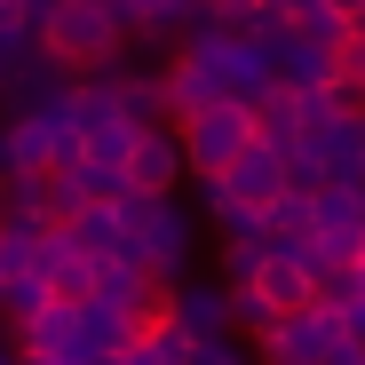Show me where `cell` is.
<instances>
[{
  "instance_id": "1",
  "label": "cell",
  "mask_w": 365,
  "mask_h": 365,
  "mask_svg": "<svg viewBox=\"0 0 365 365\" xmlns=\"http://www.w3.org/2000/svg\"><path fill=\"white\" fill-rule=\"evenodd\" d=\"M215 191H222V215H238V222H262L278 199H294V159L278 151V143H262V135H247L215 175Z\"/></svg>"
},
{
  "instance_id": "2",
  "label": "cell",
  "mask_w": 365,
  "mask_h": 365,
  "mask_svg": "<svg viewBox=\"0 0 365 365\" xmlns=\"http://www.w3.org/2000/svg\"><path fill=\"white\" fill-rule=\"evenodd\" d=\"M111 40H119V9H111V0H56V9L40 16V48H48L64 72L103 64Z\"/></svg>"
},
{
  "instance_id": "3",
  "label": "cell",
  "mask_w": 365,
  "mask_h": 365,
  "mask_svg": "<svg viewBox=\"0 0 365 365\" xmlns=\"http://www.w3.org/2000/svg\"><path fill=\"white\" fill-rule=\"evenodd\" d=\"M247 294H255V310L270 326H310L318 318V286H310V262L302 255H255Z\"/></svg>"
},
{
  "instance_id": "4",
  "label": "cell",
  "mask_w": 365,
  "mask_h": 365,
  "mask_svg": "<svg viewBox=\"0 0 365 365\" xmlns=\"http://www.w3.org/2000/svg\"><path fill=\"white\" fill-rule=\"evenodd\" d=\"M255 128H247V103L238 96H215V103H199V111H182V167H199V175H215L238 143H247Z\"/></svg>"
},
{
  "instance_id": "5",
  "label": "cell",
  "mask_w": 365,
  "mask_h": 365,
  "mask_svg": "<svg viewBox=\"0 0 365 365\" xmlns=\"http://www.w3.org/2000/svg\"><path fill=\"white\" fill-rule=\"evenodd\" d=\"M175 175H182L175 135H167V128H135L128 151H119V182H128V199H167Z\"/></svg>"
},
{
  "instance_id": "6",
  "label": "cell",
  "mask_w": 365,
  "mask_h": 365,
  "mask_svg": "<svg viewBox=\"0 0 365 365\" xmlns=\"http://www.w3.org/2000/svg\"><path fill=\"white\" fill-rule=\"evenodd\" d=\"M9 167L24 182L56 175V167H64V119H24V128H9Z\"/></svg>"
},
{
  "instance_id": "7",
  "label": "cell",
  "mask_w": 365,
  "mask_h": 365,
  "mask_svg": "<svg viewBox=\"0 0 365 365\" xmlns=\"http://www.w3.org/2000/svg\"><path fill=\"white\" fill-rule=\"evenodd\" d=\"M24 9H32V0H0V40H16V32H24V24H32V16H24Z\"/></svg>"
},
{
  "instance_id": "8",
  "label": "cell",
  "mask_w": 365,
  "mask_h": 365,
  "mask_svg": "<svg viewBox=\"0 0 365 365\" xmlns=\"http://www.w3.org/2000/svg\"><path fill=\"white\" fill-rule=\"evenodd\" d=\"M318 9H326L334 24H365V0H318Z\"/></svg>"
},
{
  "instance_id": "9",
  "label": "cell",
  "mask_w": 365,
  "mask_h": 365,
  "mask_svg": "<svg viewBox=\"0 0 365 365\" xmlns=\"http://www.w3.org/2000/svg\"><path fill=\"white\" fill-rule=\"evenodd\" d=\"M207 9H255V0H207Z\"/></svg>"
}]
</instances>
